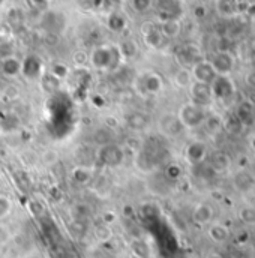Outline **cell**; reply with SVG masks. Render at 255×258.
Here are the masks:
<instances>
[{
    "label": "cell",
    "instance_id": "26",
    "mask_svg": "<svg viewBox=\"0 0 255 258\" xmlns=\"http://www.w3.org/2000/svg\"><path fill=\"white\" fill-rule=\"evenodd\" d=\"M74 62L77 64H83L86 63V60H87V54L86 53H83V51H77L75 54H74Z\"/></svg>",
    "mask_w": 255,
    "mask_h": 258
},
{
    "label": "cell",
    "instance_id": "6",
    "mask_svg": "<svg viewBox=\"0 0 255 258\" xmlns=\"http://www.w3.org/2000/svg\"><path fill=\"white\" fill-rule=\"evenodd\" d=\"M207 155H209V150H207L206 143L198 141V140L189 143L185 149V158L192 165H200L201 162H204Z\"/></svg>",
    "mask_w": 255,
    "mask_h": 258
},
{
    "label": "cell",
    "instance_id": "3",
    "mask_svg": "<svg viewBox=\"0 0 255 258\" xmlns=\"http://www.w3.org/2000/svg\"><path fill=\"white\" fill-rule=\"evenodd\" d=\"M231 185L234 191L242 195H248L255 191V176L249 168L240 167L231 177Z\"/></svg>",
    "mask_w": 255,
    "mask_h": 258
},
{
    "label": "cell",
    "instance_id": "11",
    "mask_svg": "<svg viewBox=\"0 0 255 258\" xmlns=\"http://www.w3.org/2000/svg\"><path fill=\"white\" fill-rule=\"evenodd\" d=\"M231 164H233L231 158L227 153H224V152H216V153L210 155V158H209V167H210V170L215 171V173H218V174L228 171L230 167H231Z\"/></svg>",
    "mask_w": 255,
    "mask_h": 258
},
{
    "label": "cell",
    "instance_id": "20",
    "mask_svg": "<svg viewBox=\"0 0 255 258\" xmlns=\"http://www.w3.org/2000/svg\"><path fill=\"white\" fill-rule=\"evenodd\" d=\"M162 83H161V78L155 74H150L147 78H146V90L150 92V93H155L161 89Z\"/></svg>",
    "mask_w": 255,
    "mask_h": 258
},
{
    "label": "cell",
    "instance_id": "28",
    "mask_svg": "<svg viewBox=\"0 0 255 258\" xmlns=\"http://www.w3.org/2000/svg\"><path fill=\"white\" fill-rule=\"evenodd\" d=\"M246 84H249L251 87L255 89V72H251L249 75H246Z\"/></svg>",
    "mask_w": 255,
    "mask_h": 258
},
{
    "label": "cell",
    "instance_id": "18",
    "mask_svg": "<svg viewBox=\"0 0 255 258\" xmlns=\"http://www.w3.org/2000/svg\"><path fill=\"white\" fill-rule=\"evenodd\" d=\"M92 179V171L87 167H75L72 170V180H75L78 185H86Z\"/></svg>",
    "mask_w": 255,
    "mask_h": 258
},
{
    "label": "cell",
    "instance_id": "10",
    "mask_svg": "<svg viewBox=\"0 0 255 258\" xmlns=\"http://www.w3.org/2000/svg\"><path fill=\"white\" fill-rule=\"evenodd\" d=\"M210 63L213 66L218 77H225L231 72V69L234 66V59L227 51H221L213 57V60H210Z\"/></svg>",
    "mask_w": 255,
    "mask_h": 258
},
{
    "label": "cell",
    "instance_id": "2",
    "mask_svg": "<svg viewBox=\"0 0 255 258\" xmlns=\"http://www.w3.org/2000/svg\"><path fill=\"white\" fill-rule=\"evenodd\" d=\"M158 128L159 132L167 138H179L186 131L176 113H164L159 117Z\"/></svg>",
    "mask_w": 255,
    "mask_h": 258
},
{
    "label": "cell",
    "instance_id": "23",
    "mask_svg": "<svg viewBox=\"0 0 255 258\" xmlns=\"http://www.w3.org/2000/svg\"><path fill=\"white\" fill-rule=\"evenodd\" d=\"M120 53H122L125 57H132V56H135V53H137V45H135V42H132V41H125L123 44H120Z\"/></svg>",
    "mask_w": 255,
    "mask_h": 258
},
{
    "label": "cell",
    "instance_id": "8",
    "mask_svg": "<svg viewBox=\"0 0 255 258\" xmlns=\"http://www.w3.org/2000/svg\"><path fill=\"white\" fill-rule=\"evenodd\" d=\"M99 158L108 167H119L123 161V152L116 144H105L101 147Z\"/></svg>",
    "mask_w": 255,
    "mask_h": 258
},
{
    "label": "cell",
    "instance_id": "21",
    "mask_svg": "<svg viewBox=\"0 0 255 258\" xmlns=\"http://www.w3.org/2000/svg\"><path fill=\"white\" fill-rule=\"evenodd\" d=\"M59 159H60V156H59L57 150H54V149H47L42 153V162L45 165H54L59 162Z\"/></svg>",
    "mask_w": 255,
    "mask_h": 258
},
{
    "label": "cell",
    "instance_id": "17",
    "mask_svg": "<svg viewBox=\"0 0 255 258\" xmlns=\"http://www.w3.org/2000/svg\"><path fill=\"white\" fill-rule=\"evenodd\" d=\"M128 126L134 131H143L147 125V116L141 114V113H132L126 117Z\"/></svg>",
    "mask_w": 255,
    "mask_h": 258
},
{
    "label": "cell",
    "instance_id": "9",
    "mask_svg": "<svg viewBox=\"0 0 255 258\" xmlns=\"http://www.w3.org/2000/svg\"><path fill=\"white\" fill-rule=\"evenodd\" d=\"M207 236L216 245H224L230 240V228L221 222H212L207 225Z\"/></svg>",
    "mask_w": 255,
    "mask_h": 258
},
{
    "label": "cell",
    "instance_id": "4",
    "mask_svg": "<svg viewBox=\"0 0 255 258\" xmlns=\"http://www.w3.org/2000/svg\"><path fill=\"white\" fill-rule=\"evenodd\" d=\"M192 80L198 81V83H204V84H212L215 81V78L218 77L213 66L207 60H198L192 64L191 69Z\"/></svg>",
    "mask_w": 255,
    "mask_h": 258
},
{
    "label": "cell",
    "instance_id": "15",
    "mask_svg": "<svg viewBox=\"0 0 255 258\" xmlns=\"http://www.w3.org/2000/svg\"><path fill=\"white\" fill-rule=\"evenodd\" d=\"M192 74L189 69L186 68H180L176 74H174V84L180 89H188L192 84Z\"/></svg>",
    "mask_w": 255,
    "mask_h": 258
},
{
    "label": "cell",
    "instance_id": "25",
    "mask_svg": "<svg viewBox=\"0 0 255 258\" xmlns=\"http://www.w3.org/2000/svg\"><path fill=\"white\" fill-rule=\"evenodd\" d=\"M11 239V234H9V230L3 225H0V246L6 245V242Z\"/></svg>",
    "mask_w": 255,
    "mask_h": 258
},
{
    "label": "cell",
    "instance_id": "13",
    "mask_svg": "<svg viewBox=\"0 0 255 258\" xmlns=\"http://www.w3.org/2000/svg\"><path fill=\"white\" fill-rule=\"evenodd\" d=\"M180 30H182V27H180V23L177 20H165L162 23L159 32L162 36L173 39V38H177L180 35Z\"/></svg>",
    "mask_w": 255,
    "mask_h": 258
},
{
    "label": "cell",
    "instance_id": "30",
    "mask_svg": "<svg viewBox=\"0 0 255 258\" xmlns=\"http://www.w3.org/2000/svg\"><path fill=\"white\" fill-rule=\"evenodd\" d=\"M249 170H251V173L255 176V162H252V168H249Z\"/></svg>",
    "mask_w": 255,
    "mask_h": 258
},
{
    "label": "cell",
    "instance_id": "19",
    "mask_svg": "<svg viewBox=\"0 0 255 258\" xmlns=\"http://www.w3.org/2000/svg\"><path fill=\"white\" fill-rule=\"evenodd\" d=\"M95 237H96L99 242H102V243L111 240L113 231H111L110 225H108V224H101V225H98V227L95 228Z\"/></svg>",
    "mask_w": 255,
    "mask_h": 258
},
{
    "label": "cell",
    "instance_id": "22",
    "mask_svg": "<svg viewBox=\"0 0 255 258\" xmlns=\"http://www.w3.org/2000/svg\"><path fill=\"white\" fill-rule=\"evenodd\" d=\"M12 209V203L6 195H0V219L6 218L11 213Z\"/></svg>",
    "mask_w": 255,
    "mask_h": 258
},
{
    "label": "cell",
    "instance_id": "27",
    "mask_svg": "<svg viewBox=\"0 0 255 258\" xmlns=\"http://www.w3.org/2000/svg\"><path fill=\"white\" fill-rule=\"evenodd\" d=\"M167 176H168L170 179H177V177L180 176V170H179V167L171 165V167L167 170Z\"/></svg>",
    "mask_w": 255,
    "mask_h": 258
},
{
    "label": "cell",
    "instance_id": "5",
    "mask_svg": "<svg viewBox=\"0 0 255 258\" xmlns=\"http://www.w3.org/2000/svg\"><path fill=\"white\" fill-rule=\"evenodd\" d=\"M188 89H189V93H191V102L206 107L213 101V93H212L210 84L192 81V84Z\"/></svg>",
    "mask_w": 255,
    "mask_h": 258
},
{
    "label": "cell",
    "instance_id": "14",
    "mask_svg": "<svg viewBox=\"0 0 255 258\" xmlns=\"http://www.w3.org/2000/svg\"><path fill=\"white\" fill-rule=\"evenodd\" d=\"M237 218L240 219L242 224L248 227H255V206L245 204L237 210Z\"/></svg>",
    "mask_w": 255,
    "mask_h": 258
},
{
    "label": "cell",
    "instance_id": "12",
    "mask_svg": "<svg viewBox=\"0 0 255 258\" xmlns=\"http://www.w3.org/2000/svg\"><path fill=\"white\" fill-rule=\"evenodd\" d=\"M234 116H236V117H237V120L242 123V126L249 125V123L254 120V116H255L252 104H249V102H246V101H245V102H240V104L237 105L236 111H234Z\"/></svg>",
    "mask_w": 255,
    "mask_h": 258
},
{
    "label": "cell",
    "instance_id": "1",
    "mask_svg": "<svg viewBox=\"0 0 255 258\" xmlns=\"http://www.w3.org/2000/svg\"><path fill=\"white\" fill-rule=\"evenodd\" d=\"M176 114L180 119L185 129H197L204 125V122L209 116V111L206 110V107L189 101V102L183 104Z\"/></svg>",
    "mask_w": 255,
    "mask_h": 258
},
{
    "label": "cell",
    "instance_id": "16",
    "mask_svg": "<svg viewBox=\"0 0 255 258\" xmlns=\"http://www.w3.org/2000/svg\"><path fill=\"white\" fill-rule=\"evenodd\" d=\"M2 69H3V72H5L8 77H15V75L20 74L21 64H20V62H18L17 59H14L12 56H9V57H5V59H3V62H2Z\"/></svg>",
    "mask_w": 255,
    "mask_h": 258
},
{
    "label": "cell",
    "instance_id": "7",
    "mask_svg": "<svg viewBox=\"0 0 255 258\" xmlns=\"http://www.w3.org/2000/svg\"><path fill=\"white\" fill-rule=\"evenodd\" d=\"M213 218H215V209L210 203L201 201L192 210V221L197 225H209L213 222Z\"/></svg>",
    "mask_w": 255,
    "mask_h": 258
},
{
    "label": "cell",
    "instance_id": "24",
    "mask_svg": "<svg viewBox=\"0 0 255 258\" xmlns=\"http://www.w3.org/2000/svg\"><path fill=\"white\" fill-rule=\"evenodd\" d=\"M134 11L137 12H146L152 6V0H132L131 2Z\"/></svg>",
    "mask_w": 255,
    "mask_h": 258
},
{
    "label": "cell",
    "instance_id": "29",
    "mask_svg": "<svg viewBox=\"0 0 255 258\" xmlns=\"http://www.w3.org/2000/svg\"><path fill=\"white\" fill-rule=\"evenodd\" d=\"M206 258H224V257H222L219 252H210V254H209Z\"/></svg>",
    "mask_w": 255,
    "mask_h": 258
}]
</instances>
